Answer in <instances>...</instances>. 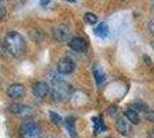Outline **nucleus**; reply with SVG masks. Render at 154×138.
I'll return each instance as SVG.
<instances>
[{
    "instance_id": "obj_1",
    "label": "nucleus",
    "mask_w": 154,
    "mask_h": 138,
    "mask_svg": "<svg viewBox=\"0 0 154 138\" xmlns=\"http://www.w3.org/2000/svg\"><path fill=\"white\" fill-rule=\"evenodd\" d=\"M4 48L11 55L19 58L26 51V40L17 31H9L4 37Z\"/></svg>"
},
{
    "instance_id": "obj_2",
    "label": "nucleus",
    "mask_w": 154,
    "mask_h": 138,
    "mask_svg": "<svg viewBox=\"0 0 154 138\" xmlns=\"http://www.w3.org/2000/svg\"><path fill=\"white\" fill-rule=\"evenodd\" d=\"M72 86L63 81V79H59L57 81L56 83L52 84V88H51V99L52 101H56V102H62V101H66V100L69 99L71 94H72Z\"/></svg>"
},
{
    "instance_id": "obj_3",
    "label": "nucleus",
    "mask_w": 154,
    "mask_h": 138,
    "mask_svg": "<svg viewBox=\"0 0 154 138\" xmlns=\"http://www.w3.org/2000/svg\"><path fill=\"white\" fill-rule=\"evenodd\" d=\"M51 33L54 40L63 43V42H67L71 40V30H69V25L65 23H58L52 27L51 29Z\"/></svg>"
},
{
    "instance_id": "obj_4",
    "label": "nucleus",
    "mask_w": 154,
    "mask_h": 138,
    "mask_svg": "<svg viewBox=\"0 0 154 138\" xmlns=\"http://www.w3.org/2000/svg\"><path fill=\"white\" fill-rule=\"evenodd\" d=\"M21 137L22 138H39L41 137V128L36 122L26 121L22 123L21 128Z\"/></svg>"
},
{
    "instance_id": "obj_5",
    "label": "nucleus",
    "mask_w": 154,
    "mask_h": 138,
    "mask_svg": "<svg viewBox=\"0 0 154 138\" xmlns=\"http://www.w3.org/2000/svg\"><path fill=\"white\" fill-rule=\"evenodd\" d=\"M74 69H75V63L69 56L62 58L57 63V71L62 75H69L74 71Z\"/></svg>"
},
{
    "instance_id": "obj_6",
    "label": "nucleus",
    "mask_w": 154,
    "mask_h": 138,
    "mask_svg": "<svg viewBox=\"0 0 154 138\" xmlns=\"http://www.w3.org/2000/svg\"><path fill=\"white\" fill-rule=\"evenodd\" d=\"M69 46L71 50H73L77 53H86L88 50V44L85 38L82 37H74L71 38L69 42Z\"/></svg>"
},
{
    "instance_id": "obj_7",
    "label": "nucleus",
    "mask_w": 154,
    "mask_h": 138,
    "mask_svg": "<svg viewBox=\"0 0 154 138\" xmlns=\"http://www.w3.org/2000/svg\"><path fill=\"white\" fill-rule=\"evenodd\" d=\"M51 91L49 84L44 82V81H39V82H36L35 84L32 85V93L36 98L38 99H43L45 98L46 96L49 94V92Z\"/></svg>"
},
{
    "instance_id": "obj_8",
    "label": "nucleus",
    "mask_w": 154,
    "mask_h": 138,
    "mask_svg": "<svg viewBox=\"0 0 154 138\" xmlns=\"http://www.w3.org/2000/svg\"><path fill=\"white\" fill-rule=\"evenodd\" d=\"M26 94V88L20 83H13L8 86L7 96L11 99H21Z\"/></svg>"
},
{
    "instance_id": "obj_9",
    "label": "nucleus",
    "mask_w": 154,
    "mask_h": 138,
    "mask_svg": "<svg viewBox=\"0 0 154 138\" xmlns=\"http://www.w3.org/2000/svg\"><path fill=\"white\" fill-rule=\"evenodd\" d=\"M116 130L118 131L121 135H123V136H129L130 131H131L129 120L126 117H124V116L117 117V120H116Z\"/></svg>"
},
{
    "instance_id": "obj_10",
    "label": "nucleus",
    "mask_w": 154,
    "mask_h": 138,
    "mask_svg": "<svg viewBox=\"0 0 154 138\" xmlns=\"http://www.w3.org/2000/svg\"><path fill=\"white\" fill-rule=\"evenodd\" d=\"M9 112L13 113V114L17 115H30L32 113V109L27 105H23V104H19V102H14L12 105H9Z\"/></svg>"
},
{
    "instance_id": "obj_11",
    "label": "nucleus",
    "mask_w": 154,
    "mask_h": 138,
    "mask_svg": "<svg viewBox=\"0 0 154 138\" xmlns=\"http://www.w3.org/2000/svg\"><path fill=\"white\" fill-rule=\"evenodd\" d=\"M92 71H93V76L95 78V82H96L97 86H102V85L106 83V78H107L104 71H103V69L101 68L99 65H94L92 68Z\"/></svg>"
},
{
    "instance_id": "obj_12",
    "label": "nucleus",
    "mask_w": 154,
    "mask_h": 138,
    "mask_svg": "<svg viewBox=\"0 0 154 138\" xmlns=\"http://www.w3.org/2000/svg\"><path fill=\"white\" fill-rule=\"evenodd\" d=\"M124 115H125V117L129 120V122L133 123V124H138L139 123V120H140V119H139L138 112H137L134 108H132L131 106H129V107L124 111Z\"/></svg>"
},
{
    "instance_id": "obj_13",
    "label": "nucleus",
    "mask_w": 154,
    "mask_h": 138,
    "mask_svg": "<svg viewBox=\"0 0 154 138\" xmlns=\"http://www.w3.org/2000/svg\"><path fill=\"white\" fill-rule=\"evenodd\" d=\"M94 33L99 37V38H106L109 35V27L106 22L99 23L97 27H95L94 29Z\"/></svg>"
},
{
    "instance_id": "obj_14",
    "label": "nucleus",
    "mask_w": 154,
    "mask_h": 138,
    "mask_svg": "<svg viewBox=\"0 0 154 138\" xmlns=\"http://www.w3.org/2000/svg\"><path fill=\"white\" fill-rule=\"evenodd\" d=\"M65 128L69 131L71 137H77V131H75V127H74V120L72 117H67L65 120Z\"/></svg>"
},
{
    "instance_id": "obj_15",
    "label": "nucleus",
    "mask_w": 154,
    "mask_h": 138,
    "mask_svg": "<svg viewBox=\"0 0 154 138\" xmlns=\"http://www.w3.org/2000/svg\"><path fill=\"white\" fill-rule=\"evenodd\" d=\"M85 20L86 22L88 23V24H91V25H94V24H96L97 23V16L95 15L94 13H91V12H88V13H86L85 14Z\"/></svg>"
},
{
    "instance_id": "obj_16",
    "label": "nucleus",
    "mask_w": 154,
    "mask_h": 138,
    "mask_svg": "<svg viewBox=\"0 0 154 138\" xmlns=\"http://www.w3.org/2000/svg\"><path fill=\"white\" fill-rule=\"evenodd\" d=\"M93 122H94V128H95V131L99 132L100 130H104V125H103V122L101 121L99 117H93L92 119Z\"/></svg>"
},
{
    "instance_id": "obj_17",
    "label": "nucleus",
    "mask_w": 154,
    "mask_h": 138,
    "mask_svg": "<svg viewBox=\"0 0 154 138\" xmlns=\"http://www.w3.org/2000/svg\"><path fill=\"white\" fill-rule=\"evenodd\" d=\"M132 108H134L137 112L140 111V112H146L147 111V107L145 104H143V102H140V101H136V102H133L131 105Z\"/></svg>"
},
{
    "instance_id": "obj_18",
    "label": "nucleus",
    "mask_w": 154,
    "mask_h": 138,
    "mask_svg": "<svg viewBox=\"0 0 154 138\" xmlns=\"http://www.w3.org/2000/svg\"><path fill=\"white\" fill-rule=\"evenodd\" d=\"M49 114H50V119L52 120V122L54 123L58 124V123L62 122V117H60V115L59 114H57V113H54V112H50Z\"/></svg>"
},
{
    "instance_id": "obj_19",
    "label": "nucleus",
    "mask_w": 154,
    "mask_h": 138,
    "mask_svg": "<svg viewBox=\"0 0 154 138\" xmlns=\"http://www.w3.org/2000/svg\"><path fill=\"white\" fill-rule=\"evenodd\" d=\"M146 119L151 122H154V111H148L146 112Z\"/></svg>"
},
{
    "instance_id": "obj_20",
    "label": "nucleus",
    "mask_w": 154,
    "mask_h": 138,
    "mask_svg": "<svg viewBox=\"0 0 154 138\" xmlns=\"http://www.w3.org/2000/svg\"><path fill=\"white\" fill-rule=\"evenodd\" d=\"M50 2H51V0H39L41 6H46V5H49Z\"/></svg>"
},
{
    "instance_id": "obj_21",
    "label": "nucleus",
    "mask_w": 154,
    "mask_h": 138,
    "mask_svg": "<svg viewBox=\"0 0 154 138\" xmlns=\"http://www.w3.org/2000/svg\"><path fill=\"white\" fill-rule=\"evenodd\" d=\"M149 138H154V129H152L149 132Z\"/></svg>"
},
{
    "instance_id": "obj_22",
    "label": "nucleus",
    "mask_w": 154,
    "mask_h": 138,
    "mask_svg": "<svg viewBox=\"0 0 154 138\" xmlns=\"http://www.w3.org/2000/svg\"><path fill=\"white\" fill-rule=\"evenodd\" d=\"M67 1H69V2H75L77 0H67Z\"/></svg>"
},
{
    "instance_id": "obj_23",
    "label": "nucleus",
    "mask_w": 154,
    "mask_h": 138,
    "mask_svg": "<svg viewBox=\"0 0 154 138\" xmlns=\"http://www.w3.org/2000/svg\"><path fill=\"white\" fill-rule=\"evenodd\" d=\"M104 138H114V137H104Z\"/></svg>"
},
{
    "instance_id": "obj_24",
    "label": "nucleus",
    "mask_w": 154,
    "mask_h": 138,
    "mask_svg": "<svg viewBox=\"0 0 154 138\" xmlns=\"http://www.w3.org/2000/svg\"><path fill=\"white\" fill-rule=\"evenodd\" d=\"M153 8H154V4H153Z\"/></svg>"
}]
</instances>
